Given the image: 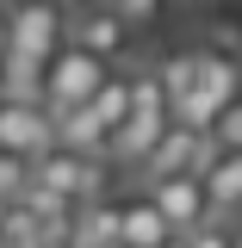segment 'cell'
<instances>
[{"label":"cell","instance_id":"6da1fadb","mask_svg":"<svg viewBox=\"0 0 242 248\" xmlns=\"http://www.w3.org/2000/svg\"><path fill=\"white\" fill-rule=\"evenodd\" d=\"M106 75H112L106 56H93V50H81V44L62 37L56 56L44 62V106H50V112H56V106H87V93L99 87Z\"/></svg>","mask_w":242,"mask_h":248},{"label":"cell","instance_id":"7a4b0ae2","mask_svg":"<svg viewBox=\"0 0 242 248\" xmlns=\"http://www.w3.org/2000/svg\"><path fill=\"white\" fill-rule=\"evenodd\" d=\"M62 37H68V6H56V0H19V6H6V50H19L31 62H50Z\"/></svg>","mask_w":242,"mask_h":248},{"label":"cell","instance_id":"3957f363","mask_svg":"<svg viewBox=\"0 0 242 248\" xmlns=\"http://www.w3.org/2000/svg\"><path fill=\"white\" fill-rule=\"evenodd\" d=\"M149 199H155V211L168 217V230H199L205 217H211V199H205V180L193 174V168H180V174H155L149 180Z\"/></svg>","mask_w":242,"mask_h":248},{"label":"cell","instance_id":"277c9868","mask_svg":"<svg viewBox=\"0 0 242 248\" xmlns=\"http://www.w3.org/2000/svg\"><path fill=\"white\" fill-rule=\"evenodd\" d=\"M68 13H75V19H68V44H81V50H93V56H106V62L130 50V25H124V13L112 0H106V6H99V0H81V6H68Z\"/></svg>","mask_w":242,"mask_h":248},{"label":"cell","instance_id":"5b68a950","mask_svg":"<svg viewBox=\"0 0 242 248\" xmlns=\"http://www.w3.org/2000/svg\"><path fill=\"white\" fill-rule=\"evenodd\" d=\"M56 143V118L44 99H0V149H19V155H37Z\"/></svg>","mask_w":242,"mask_h":248},{"label":"cell","instance_id":"8992f818","mask_svg":"<svg viewBox=\"0 0 242 248\" xmlns=\"http://www.w3.org/2000/svg\"><path fill=\"white\" fill-rule=\"evenodd\" d=\"M193 87L205 93L211 106H230L242 93V50H217V44H205L199 50V75H193Z\"/></svg>","mask_w":242,"mask_h":248},{"label":"cell","instance_id":"52a82bcc","mask_svg":"<svg viewBox=\"0 0 242 248\" xmlns=\"http://www.w3.org/2000/svg\"><path fill=\"white\" fill-rule=\"evenodd\" d=\"M168 236H180V230H168V217L155 211L149 192L118 199V242L124 248H155V242H168Z\"/></svg>","mask_w":242,"mask_h":248},{"label":"cell","instance_id":"ba28073f","mask_svg":"<svg viewBox=\"0 0 242 248\" xmlns=\"http://www.w3.org/2000/svg\"><path fill=\"white\" fill-rule=\"evenodd\" d=\"M205 199H211V217H230L242 211V149H217L205 161Z\"/></svg>","mask_w":242,"mask_h":248},{"label":"cell","instance_id":"9c48e42d","mask_svg":"<svg viewBox=\"0 0 242 248\" xmlns=\"http://www.w3.org/2000/svg\"><path fill=\"white\" fill-rule=\"evenodd\" d=\"M87 112L99 124H106V130H112V124L124 118V112H130V81H124V75H106V81H99V87L87 93Z\"/></svg>","mask_w":242,"mask_h":248},{"label":"cell","instance_id":"30bf717a","mask_svg":"<svg viewBox=\"0 0 242 248\" xmlns=\"http://www.w3.org/2000/svg\"><path fill=\"white\" fill-rule=\"evenodd\" d=\"M193 75H199V50H180V56H168L161 68H155V81H161V93H168V106L193 87Z\"/></svg>","mask_w":242,"mask_h":248},{"label":"cell","instance_id":"8fae6325","mask_svg":"<svg viewBox=\"0 0 242 248\" xmlns=\"http://www.w3.org/2000/svg\"><path fill=\"white\" fill-rule=\"evenodd\" d=\"M25 180H31V155L0 149V199H19V192H25Z\"/></svg>","mask_w":242,"mask_h":248},{"label":"cell","instance_id":"7c38bea8","mask_svg":"<svg viewBox=\"0 0 242 248\" xmlns=\"http://www.w3.org/2000/svg\"><path fill=\"white\" fill-rule=\"evenodd\" d=\"M211 137H217V143H224V149H242V93H236V99H230V106H224V112H217V124H211Z\"/></svg>","mask_w":242,"mask_h":248},{"label":"cell","instance_id":"4fadbf2b","mask_svg":"<svg viewBox=\"0 0 242 248\" xmlns=\"http://www.w3.org/2000/svg\"><path fill=\"white\" fill-rule=\"evenodd\" d=\"M112 6H118V13H124V25L137 31V25H155V19H161V6H168V0H112Z\"/></svg>","mask_w":242,"mask_h":248},{"label":"cell","instance_id":"5bb4252c","mask_svg":"<svg viewBox=\"0 0 242 248\" xmlns=\"http://www.w3.org/2000/svg\"><path fill=\"white\" fill-rule=\"evenodd\" d=\"M186 248H236V236H230L224 223H211V217H205L199 230H186Z\"/></svg>","mask_w":242,"mask_h":248},{"label":"cell","instance_id":"9a60e30c","mask_svg":"<svg viewBox=\"0 0 242 248\" xmlns=\"http://www.w3.org/2000/svg\"><path fill=\"white\" fill-rule=\"evenodd\" d=\"M211 44H217V50H242V25H236V19H217V25H211Z\"/></svg>","mask_w":242,"mask_h":248},{"label":"cell","instance_id":"2e32d148","mask_svg":"<svg viewBox=\"0 0 242 248\" xmlns=\"http://www.w3.org/2000/svg\"><path fill=\"white\" fill-rule=\"evenodd\" d=\"M155 248H186V236H168V242H155Z\"/></svg>","mask_w":242,"mask_h":248},{"label":"cell","instance_id":"e0dca14e","mask_svg":"<svg viewBox=\"0 0 242 248\" xmlns=\"http://www.w3.org/2000/svg\"><path fill=\"white\" fill-rule=\"evenodd\" d=\"M0 50H6V6H0Z\"/></svg>","mask_w":242,"mask_h":248},{"label":"cell","instance_id":"ac0fdd59","mask_svg":"<svg viewBox=\"0 0 242 248\" xmlns=\"http://www.w3.org/2000/svg\"><path fill=\"white\" fill-rule=\"evenodd\" d=\"M230 236H236V248H242V223H236V230H230Z\"/></svg>","mask_w":242,"mask_h":248},{"label":"cell","instance_id":"d6986e66","mask_svg":"<svg viewBox=\"0 0 242 248\" xmlns=\"http://www.w3.org/2000/svg\"><path fill=\"white\" fill-rule=\"evenodd\" d=\"M56 6H81V0H56Z\"/></svg>","mask_w":242,"mask_h":248},{"label":"cell","instance_id":"ffe728a7","mask_svg":"<svg viewBox=\"0 0 242 248\" xmlns=\"http://www.w3.org/2000/svg\"><path fill=\"white\" fill-rule=\"evenodd\" d=\"M0 248H6V236H0Z\"/></svg>","mask_w":242,"mask_h":248}]
</instances>
